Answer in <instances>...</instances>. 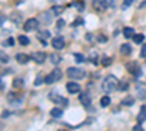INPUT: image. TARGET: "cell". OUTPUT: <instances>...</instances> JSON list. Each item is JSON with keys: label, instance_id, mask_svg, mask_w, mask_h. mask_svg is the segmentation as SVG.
I'll list each match as a JSON object with an SVG mask.
<instances>
[{"label": "cell", "instance_id": "d6986e66", "mask_svg": "<svg viewBox=\"0 0 146 131\" xmlns=\"http://www.w3.org/2000/svg\"><path fill=\"white\" fill-rule=\"evenodd\" d=\"M89 61H91L92 64H98V53H96V51H91V54H89Z\"/></svg>", "mask_w": 146, "mask_h": 131}, {"label": "cell", "instance_id": "8fae6325", "mask_svg": "<svg viewBox=\"0 0 146 131\" xmlns=\"http://www.w3.org/2000/svg\"><path fill=\"white\" fill-rule=\"evenodd\" d=\"M66 89H67V92H70V93H78V92H80L79 83H75V82H69L67 85H66Z\"/></svg>", "mask_w": 146, "mask_h": 131}, {"label": "cell", "instance_id": "484cf974", "mask_svg": "<svg viewBox=\"0 0 146 131\" xmlns=\"http://www.w3.org/2000/svg\"><path fill=\"white\" fill-rule=\"evenodd\" d=\"M18 39H19V44H22V45H28L29 44V39H28V37H25V35H21Z\"/></svg>", "mask_w": 146, "mask_h": 131}, {"label": "cell", "instance_id": "52a82bcc", "mask_svg": "<svg viewBox=\"0 0 146 131\" xmlns=\"http://www.w3.org/2000/svg\"><path fill=\"white\" fill-rule=\"evenodd\" d=\"M92 7L96 10V12H104L107 7H108V5H107V0H94L92 2Z\"/></svg>", "mask_w": 146, "mask_h": 131}, {"label": "cell", "instance_id": "836d02e7", "mask_svg": "<svg viewBox=\"0 0 146 131\" xmlns=\"http://www.w3.org/2000/svg\"><path fill=\"white\" fill-rule=\"evenodd\" d=\"M140 57H146V44H143V47H142V50H140Z\"/></svg>", "mask_w": 146, "mask_h": 131}, {"label": "cell", "instance_id": "9a60e30c", "mask_svg": "<svg viewBox=\"0 0 146 131\" xmlns=\"http://www.w3.org/2000/svg\"><path fill=\"white\" fill-rule=\"evenodd\" d=\"M120 53L123 54V55H130L131 54V47L129 44H123L120 47Z\"/></svg>", "mask_w": 146, "mask_h": 131}, {"label": "cell", "instance_id": "4dcf8cb0", "mask_svg": "<svg viewBox=\"0 0 146 131\" xmlns=\"http://www.w3.org/2000/svg\"><path fill=\"white\" fill-rule=\"evenodd\" d=\"M127 86H129V85H127L126 82H121V83L118 82V88H117V89H120V90H126V89H127Z\"/></svg>", "mask_w": 146, "mask_h": 131}, {"label": "cell", "instance_id": "60d3db41", "mask_svg": "<svg viewBox=\"0 0 146 131\" xmlns=\"http://www.w3.org/2000/svg\"><path fill=\"white\" fill-rule=\"evenodd\" d=\"M139 9H146V0L143 3H140V6H139Z\"/></svg>", "mask_w": 146, "mask_h": 131}, {"label": "cell", "instance_id": "8992f818", "mask_svg": "<svg viewBox=\"0 0 146 131\" xmlns=\"http://www.w3.org/2000/svg\"><path fill=\"white\" fill-rule=\"evenodd\" d=\"M23 31H27V32H29V31H34L36 26H38V20L36 19H34V18H31V19H27L25 20V23H23Z\"/></svg>", "mask_w": 146, "mask_h": 131}, {"label": "cell", "instance_id": "7402d4cb", "mask_svg": "<svg viewBox=\"0 0 146 131\" xmlns=\"http://www.w3.org/2000/svg\"><path fill=\"white\" fill-rule=\"evenodd\" d=\"M133 41H135L136 44H140L145 41V35L143 34H135V37H133Z\"/></svg>", "mask_w": 146, "mask_h": 131}, {"label": "cell", "instance_id": "8d00e7d4", "mask_svg": "<svg viewBox=\"0 0 146 131\" xmlns=\"http://www.w3.org/2000/svg\"><path fill=\"white\" fill-rule=\"evenodd\" d=\"M131 3H133V0H124V3H123V6H124V7H127V6H130Z\"/></svg>", "mask_w": 146, "mask_h": 131}, {"label": "cell", "instance_id": "30bf717a", "mask_svg": "<svg viewBox=\"0 0 146 131\" xmlns=\"http://www.w3.org/2000/svg\"><path fill=\"white\" fill-rule=\"evenodd\" d=\"M79 102L85 106V108H89L91 106V96L88 93H82V95H79Z\"/></svg>", "mask_w": 146, "mask_h": 131}, {"label": "cell", "instance_id": "1f68e13d", "mask_svg": "<svg viewBox=\"0 0 146 131\" xmlns=\"http://www.w3.org/2000/svg\"><path fill=\"white\" fill-rule=\"evenodd\" d=\"M75 58H76L78 63H83V61H85V57H83L82 54H78V53L75 54Z\"/></svg>", "mask_w": 146, "mask_h": 131}, {"label": "cell", "instance_id": "d4e9b609", "mask_svg": "<svg viewBox=\"0 0 146 131\" xmlns=\"http://www.w3.org/2000/svg\"><path fill=\"white\" fill-rule=\"evenodd\" d=\"M63 10H64V7H63V6H54V7H51L53 15H60Z\"/></svg>", "mask_w": 146, "mask_h": 131}, {"label": "cell", "instance_id": "cb8c5ba5", "mask_svg": "<svg viewBox=\"0 0 146 131\" xmlns=\"http://www.w3.org/2000/svg\"><path fill=\"white\" fill-rule=\"evenodd\" d=\"M22 86H23V79H21V77H16V79L13 80V88L19 89V88H22Z\"/></svg>", "mask_w": 146, "mask_h": 131}, {"label": "cell", "instance_id": "5bb4252c", "mask_svg": "<svg viewBox=\"0 0 146 131\" xmlns=\"http://www.w3.org/2000/svg\"><path fill=\"white\" fill-rule=\"evenodd\" d=\"M29 55H27V54H22V53H19V54H16V57H15V60L18 61V63H21V64H27L28 61H29Z\"/></svg>", "mask_w": 146, "mask_h": 131}, {"label": "cell", "instance_id": "6da1fadb", "mask_svg": "<svg viewBox=\"0 0 146 131\" xmlns=\"http://www.w3.org/2000/svg\"><path fill=\"white\" fill-rule=\"evenodd\" d=\"M117 88H118V80H117V77H115V76L110 74V76H107V77L104 79L102 89H104V92H105V93H111V92H114Z\"/></svg>", "mask_w": 146, "mask_h": 131}, {"label": "cell", "instance_id": "ba28073f", "mask_svg": "<svg viewBox=\"0 0 146 131\" xmlns=\"http://www.w3.org/2000/svg\"><path fill=\"white\" fill-rule=\"evenodd\" d=\"M31 58H32L36 64H42V63L47 60V54L42 53V51H36V53H34V54L31 55Z\"/></svg>", "mask_w": 146, "mask_h": 131}, {"label": "cell", "instance_id": "44dd1931", "mask_svg": "<svg viewBox=\"0 0 146 131\" xmlns=\"http://www.w3.org/2000/svg\"><path fill=\"white\" fill-rule=\"evenodd\" d=\"M72 6H73V7H76L78 10H83L85 3H83V0H76V2H73V3H72Z\"/></svg>", "mask_w": 146, "mask_h": 131}, {"label": "cell", "instance_id": "74e56055", "mask_svg": "<svg viewBox=\"0 0 146 131\" xmlns=\"http://www.w3.org/2000/svg\"><path fill=\"white\" fill-rule=\"evenodd\" d=\"M79 23H83V20H80V19H76L75 22H73V26H79Z\"/></svg>", "mask_w": 146, "mask_h": 131}, {"label": "cell", "instance_id": "2e32d148", "mask_svg": "<svg viewBox=\"0 0 146 131\" xmlns=\"http://www.w3.org/2000/svg\"><path fill=\"white\" fill-rule=\"evenodd\" d=\"M135 103V99H133L131 96H126L123 101H121V106H130Z\"/></svg>", "mask_w": 146, "mask_h": 131}, {"label": "cell", "instance_id": "277c9868", "mask_svg": "<svg viewBox=\"0 0 146 131\" xmlns=\"http://www.w3.org/2000/svg\"><path fill=\"white\" fill-rule=\"evenodd\" d=\"M48 98H50V101H53V102H54L56 105H58V106H66V105L69 103L66 98H63L62 95H57L56 92H50Z\"/></svg>", "mask_w": 146, "mask_h": 131}, {"label": "cell", "instance_id": "b9f144b4", "mask_svg": "<svg viewBox=\"0 0 146 131\" xmlns=\"http://www.w3.org/2000/svg\"><path fill=\"white\" fill-rule=\"evenodd\" d=\"M0 128H3V124L2 122H0Z\"/></svg>", "mask_w": 146, "mask_h": 131}, {"label": "cell", "instance_id": "e0dca14e", "mask_svg": "<svg viewBox=\"0 0 146 131\" xmlns=\"http://www.w3.org/2000/svg\"><path fill=\"white\" fill-rule=\"evenodd\" d=\"M123 35L126 38H133L135 37V31H133V28H124L123 29Z\"/></svg>", "mask_w": 146, "mask_h": 131}, {"label": "cell", "instance_id": "7c38bea8", "mask_svg": "<svg viewBox=\"0 0 146 131\" xmlns=\"http://www.w3.org/2000/svg\"><path fill=\"white\" fill-rule=\"evenodd\" d=\"M145 121H146V105L140 106V111H139V114H137V122L142 124V122H145Z\"/></svg>", "mask_w": 146, "mask_h": 131}, {"label": "cell", "instance_id": "d6a6232c", "mask_svg": "<svg viewBox=\"0 0 146 131\" xmlns=\"http://www.w3.org/2000/svg\"><path fill=\"white\" fill-rule=\"evenodd\" d=\"M56 26H57V29H62V28L64 26V20H63V19H58L57 23H56Z\"/></svg>", "mask_w": 146, "mask_h": 131}, {"label": "cell", "instance_id": "f35d334b", "mask_svg": "<svg viewBox=\"0 0 146 131\" xmlns=\"http://www.w3.org/2000/svg\"><path fill=\"white\" fill-rule=\"evenodd\" d=\"M139 130H143L140 124H139V125H135V127H133V131H139Z\"/></svg>", "mask_w": 146, "mask_h": 131}, {"label": "cell", "instance_id": "ac0fdd59", "mask_svg": "<svg viewBox=\"0 0 146 131\" xmlns=\"http://www.w3.org/2000/svg\"><path fill=\"white\" fill-rule=\"evenodd\" d=\"M50 60H51L53 64H58L60 61H62V57H60L57 53H53V54H50Z\"/></svg>", "mask_w": 146, "mask_h": 131}, {"label": "cell", "instance_id": "d590c367", "mask_svg": "<svg viewBox=\"0 0 146 131\" xmlns=\"http://www.w3.org/2000/svg\"><path fill=\"white\" fill-rule=\"evenodd\" d=\"M15 44V41H13V38H9L6 42H5V45H13Z\"/></svg>", "mask_w": 146, "mask_h": 131}, {"label": "cell", "instance_id": "83f0119b", "mask_svg": "<svg viewBox=\"0 0 146 131\" xmlns=\"http://www.w3.org/2000/svg\"><path fill=\"white\" fill-rule=\"evenodd\" d=\"M0 61L2 63H7L9 61V55L6 53H3V51H0Z\"/></svg>", "mask_w": 146, "mask_h": 131}, {"label": "cell", "instance_id": "ab89813d", "mask_svg": "<svg viewBox=\"0 0 146 131\" xmlns=\"http://www.w3.org/2000/svg\"><path fill=\"white\" fill-rule=\"evenodd\" d=\"M6 20V18L3 16V15H0V25H3V22Z\"/></svg>", "mask_w": 146, "mask_h": 131}, {"label": "cell", "instance_id": "4fadbf2b", "mask_svg": "<svg viewBox=\"0 0 146 131\" xmlns=\"http://www.w3.org/2000/svg\"><path fill=\"white\" fill-rule=\"evenodd\" d=\"M50 38V31H47V29H44V31H40L38 32V39L42 42V44H47V39Z\"/></svg>", "mask_w": 146, "mask_h": 131}, {"label": "cell", "instance_id": "4316f807", "mask_svg": "<svg viewBox=\"0 0 146 131\" xmlns=\"http://www.w3.org/2000/svg\"><path fill=\"white\" fill-rule=\"evenodd\" d=\"M44 80H45V79L42 77V74H38V76H36V79H35V82H34V85H35V86H40V85H42Z\"/></svg>", "mask_w": 146, "mask_h": 131}, {"label": "cell", "instance_id": "e575fe53", "mask_svg": "<svg viewBox=\"0 0 146 131\" xmlns=\"http://www.w3.org/2000/svg\"><path fill=\"white\" fill-rule=\"evenodd\" d=\"M96 39H98L100 42H107V37H104V35H100V37L96 38Z\"/></svg>", "mask_w": 146, "mask_h": 131}, {"label": "cell", "instance_id": "7a4b0ae2", "mask_svg": "<svg viewBox=\"0 0 146 131\" xmlns=\"http://www.w3.org/2000/svg\"><path fill=\"white\" fill-rule=\"evenodd\" d=\"M62 77H63L62 70H60V68H54L53 71H50V73L47 74V77H45L44 83H47V85H51V83H56V82H58V80L62 79Z\"/></svg>", "mask_w": 146, "mask_h": 131}, {"label": "cell", "instance_id": "9c48e42d", "mask_svg": "<svg viewBox=\"0 0 146 131\" xmlns=\"http://www.w3.org/2000/svg\"><path fill=\"white\" fill-rule=\"evenodd\" d=\"M51 45H53V48H56V50H63V48H64V39H63V37H56V38H53Z\"/></svg>", "mask_w": 146, "mask_h": 131}, {"label": "cell", "instance_id": "3957f363", "mask_svg": "<svg viewBox=\"0 0 146 131\" xmlns=\"http://www.w3.org/2000/svg\"><path fill=\"white\" fill-rule=\"evenodd\" d=\"M67 76L70 79H75V80H79V79H83L86 76V73L82 70V68H78V67H69L67 68Z\"/></svg>", "mask_w": 146, "mask_h": 131}, {"label": "cell", "instance_id": "5b68a950", "mask_svg": "<svg viewBox=\"0 0 146 131\" xmlns=\"http://www.w3.org/2000/svg\"><path fill=\"white\" fill-rule=\"evenodd\" d=\"M127 70H129V73L130 74H133V76H140L142 74V70H140V67H139V64L136 63V61H130V63H127Z\"/></svg>", "mask_w": 146, "mask_h": 131}, {"label": "cell", "instance_id": "f1b7e54d", "mask_svg": "<svg viewBox=\"0 0 146 131\" xmlns=\"http://www.w3.org/2000/svg\"><path fill=\"white\" fill-rule=\"evenodd\" d=\"M111 63H113V60H111L110 57H104V58H102V61H101V64H102V66H105V67H107V66H110Z\"/></svg>", "mask_w": 146, "mask_h": 131}, {"label": "cell", "instance_id": "603a6c76", "mask_svg": "<svg viewBox=\"0 0 146 131\" xmlns=\"http://www.w3.org/2000/svg\"><path fill=\"white\" fill-rule=\"evenodd\" d=\"M110 102H111V99H110V96H108V95H105V96H102L101 98V106H104V108H105V106H108L110 105Z\"/></svg>", "mask_w": 146, "mask_h": 131}, {"label": "cell", "instance_id": "ffe728a7", "mask_svg": "<svg viewBox=\"0 0 146 131\" xmlns=\"http://www.w3.org/2000/svg\"><path fill=\"white\" fill-rule=\"evenodd\" d=\"M50 115L54 117V118H58V117H62V115H63V111L60 109V108H53V109L50 111Z\"/></svg>", "mask_w": 146, "mask_h": 131}, {"label": "cell", "instance_id": "f546056e", "mask_svg": "<svg viewBox=\"0 0 146 131\" xmlns=\"http://www.w3.org/2000/svg\"><path fill=\"white\" fill-rule=\"evenodd\" d=\"M137 92L140 93L139 96L142 98V99H146V89H143V88H140V86H137Z\"/></svg>", "mask_w": 146, "mask_h": 131}]
</instances>
